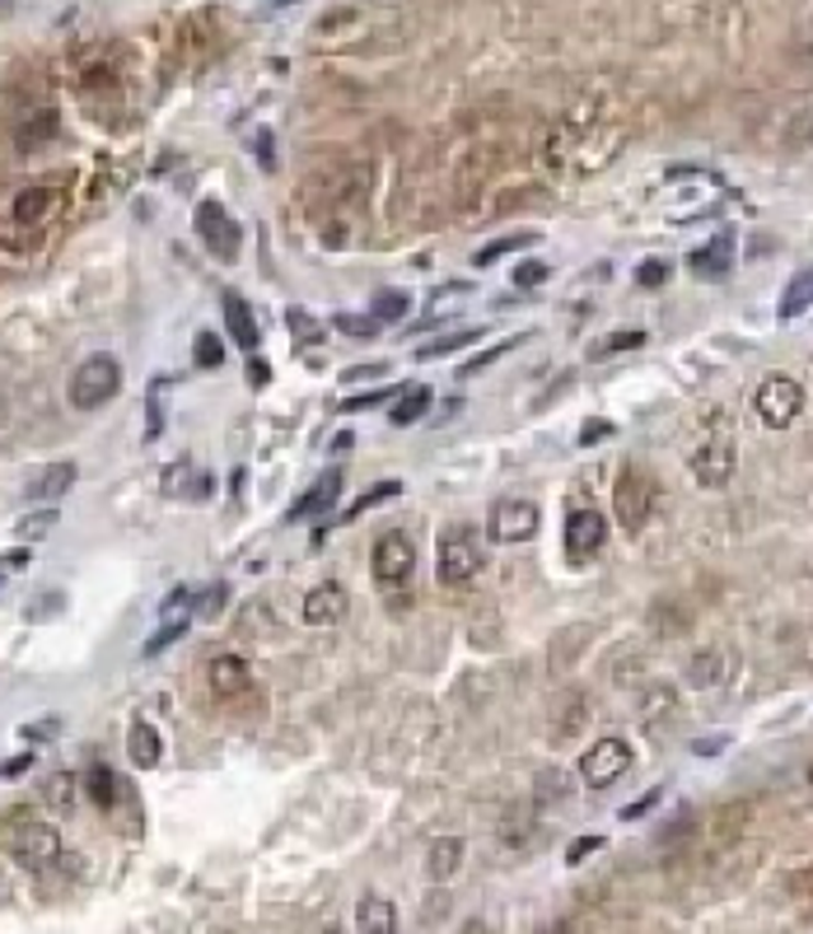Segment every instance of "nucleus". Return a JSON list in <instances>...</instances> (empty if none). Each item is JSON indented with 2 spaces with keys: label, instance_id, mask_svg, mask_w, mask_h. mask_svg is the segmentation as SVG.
Here are the masks:
<instances>
[{
  "label": "nucleus",
  "instance_id": "f257e3e1",
  "mask_svg": "<svg viewBox=\"0 0 813 934\" xmlns=\"http://www.w3.org/2000/svg\"><path fill=\"white\" fill-rule=\"evenodd\" d=\"M0 841L5 851L24 864V869H47L61 860V832L51 822H43L33 808H14L0 818Z\"/></svg>",
  "mask_w": 813,
  "mask_h": 934
},
{
  "label": "nucleus",
  "instance_id": "f03ea898",
  "mask_svg": "<svg viewBox=\"0 0 813 934\" xmlns=\"http://www.w3.org/2000/svg\"><path fill=\"white\" fill-rule=\"evenodd\" d=\"M487 565V542L468 524H454L440 533V584H473Z\"/></svg>",
  "mask_w": 813,
  "mask_h": 934
},
{
  "label": "nucleus",
  "instance_id": "7ed1b4c3",
  "mask_svg": "<svg viewBox=\"0 0 813 934\" xmlns=\"http://www.w3.org/2000/svg\"><path fill=\"white\" fill-rule=\"evenodd\" d=\"M123 393V365L113 355H90L80 360V370L71 374V407L76 411H98Z\"/></svg>",
  "mask_w": 813,
  "mask_h": 934
},
{
  "label": "nucleus",
  "instance_id": "20e7f679",
  "mask_svg": "<svg viewBox=\"0 0 813 934\" xmlns=\"http://www.w3.org/2000/svg\"><path fill=\"white\" fill-rule=\"evenodd\" d=\"M753 407H757V417H763L771 430H786L794 417L804 411V384L794 374H767L763 384H757L753 393Z\"/></svg>",
  "mask_w": 813,
  "mask_h": 934
},
{
  "label": "nucleus",
  "instance_id": "39448f33",
  "mask_svg": "<svg viewBox=\"0 0 813 934\" xmlns=\"http://www.w3.org/2000/svg\"><path fill=\"white\" fill-rule=\"evenodd\" d=\"M654 510V481L641 472V467H622L617 487H613V514L627 533H641L646 518Z\"/></svg>",
  "mask_w": 813,
  "mask_h": 934
},
{
  "label": "nucleus",
  "instance_id": "423d86ee",
  "mask_svg": "<svg viewBox=\"0 0 813 934\" xmlns=\"http://www.w3.org/2000/svg\"><path fill=\"white\" fill-rule=\"evenodd\" d=\"M370 565H374V580L384 584V589H397V584L411 580V570H417V547H411L407 533H384V538L374 542L370 551Z\"/></svg>",
  "mask_w": 813,
  "mask_h": 934
},
{
  "label": "nucleus",
  "instance_id": "0eeeda50",
  "mask_svg": "<svg viewBox=\"0 0 813 934\" xmlns=\"http://www.w3.org/2000/svg\"><path fill=\"white\" fill-rule=\"evenodd\" d=\"M603 542H608V524H603L599 510H576L566 518V533H561V547H566V561L570 565H590Z\"/></svg>",
  "mask_w": 813,
  "mask_h": 934
},
{
  "label": "nucleus",
  "instance_id": "6e6552de",
  "mask_svg": "<svg viewBox=\"0 0 813 934\" xmlns=\"http://www.w3.org/2000/svg\"><path fill=\"white\" fill-rule=\"evenodd\" d=\"M538 505L533 500H519V495H506V500H496L491 505V542H529L533 533H538Z\"/></svg>",
  "mask_w": 813,
  "mask_h": 934
},
{
  "label": "nucleus",
  "instance_id": "1a4fd4ad",
  "mask_svg": "<svg viewBox=\"0 0 813 934\" xmlns=\"http://www.w3.org/2000/svg\"><path fill=\"white\" fill-rule=\"evenodd\" d=\"M627 767H631L627 738H599L594 748L580 757V775H584V785L590 790H608L617 775H627Z\"/></svg>",
  "mask_w": 813,
  "mask_h": 934
},
{
  "label": "nucleus",
  "instance_id": "9d476101",
  "mask_svg": "<svg viewBox=\"0 0 813 934\" xmlns=\"http://www.w3.org/2000/svg\"><path fill=\"white\" fill-rule=\"evenodd\" d=\"M197 234H201L206 253L220 257V262H234L239 257V224L230 220V211H224L220 201H201L197 206Z\"/></svg>",
  "mask_w": 813,
  "mask_h": 934
},
{
  "label": "nucleus",
  "instance_id": "9b49d317",
  "mask_svg": "<svg viewBox=\"0 0 813 934\" xmlns=\"http://www.w3.org/2000/svg\"><path fill=\"white\" fill-rule=\"evenodd\" d=\"M206 682H211L216 701H224V705L253 697V668L239 659V654H216V659L206 664Z\"/></svg>",
  "mask_w": 813,
  "mask_h": 934
},
{
  "label": "nucleus",
  "instance_id": "f8f14e48",
  "mask_svg": "<svg viewBox=\"0 0 813 934\" xmlns=\"http://www.w3.org/2000/svg\"><path fill=\"white\" fill-rule=\"evenodd\" d=\"M193 612H197V594H193V589H173V594L164 598V608H160V631L146 640V654L169 650V640H178V635L187 631Z\"/></svg>",
  "mask_w": 813,
  "mask_h": 934
},
{
  "label": "nucleus",
  "instance_id": "ddd939ff",
  "mask_svg": "<svg viewBox=\"0 0 813 934\" xmlns=\"http://www.w3.org/2000/svg\"><path fill=\"white\" fill-rule=\"evenodd\" d=\"M692 477H697V487L716 491L724 481L734 477V444L730 440H706L697 454H692Z\"/></svg>",
  "mask_w": 813,
  "mask_h": 934
},
{
  "label": "nucleus",
  "instance_id": "4468645a",
  "mask_svg": "<svg viewBox=\"0 0 813 934\" xmlns=\"http://www.w3.org/2000/svg\"><path fill=\"white\" fill-rule=\"evenodd\" d=\"M76 477H80V467H76V463H47L43 472H33V477H28L24 495H28V500H38V505H57V500L76 487Z\"/></svg>",
  "mask_w": 813,
  "mask_h": 934
},
{
  "label": "nucleus",
  "instance_id": "2eb2a0df",
  "mask_svg": "<svg viewBox=\"0 0 813 934\" xmlns=\"http://www.w3.org/2000/svg\"><path fill=\"white\" fill-rule=\"evenodd\" d=\"M57 206H61L57 187H24V192L10 201V215H14V224H24V230H38L43 220L57 215Z\"/></svg>",
  "mask_w": 813,
  "mask_h": 934
},
{
  "label": "nucleus",
  "instance_id": "dca6fc26",
  "mask_svg": "<svg viewBox=\"0 0 813 934\" xmlns=\"http://www.w3.org/2000/svg\"><path fill=\"white\" fill-rule=\"evenodd\" d=\"M687 267L706 276V281H720V276H730L734 271V234H716L706 248L697 253H687Z\"/></svg>",
  "mask_w": 813,
  "mask_h": 934
},
{
  "label": "nucleus",
  "instance_id": "f3484780",
  "mask_svg": "<svg viewBox=\"0 0 813 934\" xmlns=\"http://www.w3.org/2000/svg\"><path fill=\"white\" fill-rule=\"evenodd\" d=\"M734 673V659H730V650H720V645H706L692 654V664H687V682L692 687H720L724 678Z\"/></svg>",
  "mask_w": 813,
  "mask_h": 934
},
{
  "label": "nucleus",
  "instance_id": "a211bd4d",
  "mask_svg": "<svg viewBox=\"0 0 813 934\" xmlns=\"http://www.w3.org/2000/svg\"><path fill=\"white\" fill-rule=\"evenodd\" d=\"M164 495L173 500H206L211 495V472L206 467H193V463H173L169 472H164Z\"/></svg>",
  "mask_w": 813,
  "mask_h": 934
},
{
  "label": "nucleus",
  "instance_id": "6ab92c4d",
  "mask_svg": "<svg viewBox=\"0 0 813 934\" xmlns=\"http://www.w3.org/2000/svg\"><path fill=\"white\" fill-rule=\"evenodd\" d=\"M300 612H304L309 627H333V621H341V612H346L341 584H318V589H309Z\"/></svg>",
  "mask_w": 813,
  "mask_h": 934
},
{
  "label": "nucleus",
  "instance_id": "aec40b11",
  "mask_svg": "<svg viewBox=\"0 0 813 934\" xmlns=\"http://www.w3.org/2000/svg\"><path fill=\"white\" fill-rule=\"evenodd\" d=\"M356 930L360 934H397V907L388 902V897L365 892L360 897V907H356Z\"/></svg>",
  "mask_w": 813,
  "mask_h": 934
},
{
  "label": "nucleus",
  "instance_id": "412c9836",
  "mask_svg": "<svg viewBox=\"0 0 813 934\" xmlns=\"http://www.w3.org/2000/svg\"><path fill=\"white\" fill-rule=\"evenodd\" d=\"M341 481H346L341 467H327V472L314 481V487L304 491L300 505L290 510V518H304V514H323V510H333V505H337V495H341Z\"/></svg>",
  "mask_w": 813,
  "mask_h": 934
},
{
  "label": "nucleus",
  "instance_id": "4be33fe9",
  "mask_svg": "<svg viewBox=\"0 0 813 934\" xmlns=\"http://www.w3.org/2000/svg\"><path fill=\"white\" fill-rule=\"evenodd\" d=\"M224 327H230V341L234 346H244V351L253 355L257 351V341H263V332H257V318H253V308L239 300V295H224Z\"/></svg>",
  "mask_w": 813,
  "mask_h": 934
},
{
  "label": "nucleus",
  "instance_id": "5701e85b",
  "mask_svg": "<svg viewBox=\"0 0 813 934\" xmlns=\"http://www.w3.org/2000/svg\"><path fill=\"white\" fill-rule=\"evenodd\" d=\"M160 752H164V743H160V734H154V724L136 720L131 729H127V757H131V767L150 771L154 762H160Z\"/></svg>",
  "mask_w": 813,
  "mask_h": 934
},
{
  "label": "nucleus",
  "instance_id": "b1692460",
  "mask_svg": "<svg viewBox=\"0 0 813 934\" xmlns=\"http://www.w3.org/2000/svg\"><path fill=\"white\" fill-rule=\"evenodd\" d=\"M458 864H463V841L458 837H440L435 845H430V860H426V869H430V878H454L458 874Z\"/></svg>",
  "mask_w": 813,
  "mask_h": 934
},
{
  "label": "nucleus",
  "instance_id": "393cba45",
  "mask_svg": "<svg viewBox=\"0 0 813 934\" xmlns=\"http://www.w3.org/2000/svg\"><path fill=\"white\" fill-rule=\"evenodd\" d=\"M426 407H430V388H426V384H417V388H407V393L393 402L388 421H393V425H417V421L426 417Z\"/></svg>",
  "mask_w": 813,
  "mask_h": 934
},
{
  "label": "nucleus",
  "instance_id": "a878e982",
  "mask_svg": "<svg viewBox=\"0 0 813 934\" xmlns=\"http://www.w3.org/2000/svg\"><path fill=\"white\" fill-rule=\"evenodd\" d=\"M538 238H543V234H506V238H491L487 248L473 253V262H477V267H491V262H500V257H510V253H519V248H533Z\"/></svg>",
  "mask_w": 813,
  "mask_h": 934
},
{
  "label": "nucleus",
  "instance_id": "bb28decb",
  "mask_svg": "<svg viewBox=\"0 0 813 934\" xmlns=\"http://www.w3.org/2000/svg\"><path fill=\"white\" fill-rule=\"evenodd\" d=\"M809 304H813V267L800 271V276H794V281L786 285V295H781V318H800Z\"/></svg>",
  "mask_w": 813,
  "mask_h": 934
},
{
  "label": "nucleus",
  "instance_id": "cd10ccee",
  "mask_svg": "<svg viewBox=\"0 0 813 934\" xmlns=\"http://www.w3.org/2000/svg\"><path fill=\"white\" fill-rule=\"evenodd\" d=\"M477 337H481V327H463V332H454V337H440V341L421 346V351H417V360H444V355L463 351V346H473Z\"/></svg>",
  "mask_w": 813,
  "mask_h": 934
},
{
  "label": "nucleus",
  "instance_id": "c85d7f7f",
  "mask_svg": "<svg viewBox=\"0 0 813 934\" xmlns=\"http://www.w3.org/2000/svg\"><path fill=\"white\" fill-rule=\"evenodd\" d=\"M84 785H90V799H94L98 808H113V804H117V775H113L108 767H90Z\"/></svg>",
  "mask_w": 813,
  "mask_h": 934
},
{
  "label": "nucleus",
  "instance_id": "c756f323",
  "mask_svg": "<svg viewBox=\"0 0 813 934\" xmlns=\"http://www.w3.org/2000/svg\"><path fill=\"white\" fill-rule=\"evenodd\" d=\"M397 495H403V481H379V487H370V491L351 505V518L365 514V510H374V505H388V500H397Z\"/></svg>",
  "mask_w": 813,
  "mask_h": 934
},
{
  "label": "nucleus",
  "instance_id": "7c9ffc66",
  "mask_svg": "<svg viewBox=\"0 0 813 934\" xmlns=\"http://www.w3.org/2000/svg\"><path fill=\"white\" fill-rule=\"evenodd\" d=\"M51 528H57V510H51V505L38 510V514H28V518H20V538L24 542H43Z\"/></svg>",
  "mask_w": 813,
  "mask_h": 934
},
{
  "label": "nucleus",
  "instance_id": "2f4dec72",
  "mask_svg": "<svg viewBox=\"0 0 813 934\" xmlns=\"http://www.w3.org/2000/svg\"><path fill=\"white\" fill-rule=\"evenodd\" d=\"M403 314H407V295H403V290H384V295L374 300L379 327H384V323H403Z\"/></svg>",
  "mask_w": 813,
  "mask_h": 934
},
{
  "label": "nucleus",
  "instance_id": "473e14b6",
  "mask_svg": "<svg viewBox=\"0 0 813 934\" xmlns=\"http://www.w3.org/2000/svg\"><path fill=\"white\" fill-rule=\"evenodd\" d=\"M51 131H57V113H38V117H28V127L20 131V145H24V150L43 145Z\"/></svg>",
  "mask_w": 813,
  "mask_h": 934
},
{
  "label": "nucleus",
  "instance_id": "72a5a7b5",
  "mask_svg": "<svg viewBox=\"0 0 813 934\" xmlns=\"http://www.w3.org/2000/svg\"><path fill=\"white\" fill-rule=\"evenodd\" d=\"M337 332H346V337H374L379 332V318L374 314H337Z\"/></svg>",
  "mask_w": 813,
  "mask_h": 934
},
{
  "label": "nucleus",
  "instance_id": "f704fd0d",
  "mask_svg": "<svg viewBox=\"0 0 813 934\" xmlns=\"http://www.w3.org/2000/svg\"><path fill=\"white\" fill-rule=\"evenodd\" d=\"M636 346H646V332H613L594 346V355H617V351H636Z\"/></svg>",
  "mask_w": 813,
  "mask_h": 934
},
{
  "label": "nucleus",
  "instance_id": "c9c22d12",
  "mask_svg": "<svg viewBox=\"0 0 813 934\" xmlns=\"http://www.w3.org/2000/svg\"><path fill=\"white\" fill-rule=\"evenodd\" d=\"M286 323H290V332H295L300 341H309V346H318V341H323V327H318L314 318H309V314H300V308H290Z\"/></svg>",
  "mask_w": 813,
  "mask_h": 934
},
{
  "label": "nucleus",
  "instance_id": "e433bc0d",
  "mask_svg": "<svg viewBox=\"0 0 813 934\" xmlns=\"http://www.w3.org/2000/svg\"><path fill=\"white\" fill-rule=\"evenodd\" d=\"M220 360H224L220 337H216V332H201V337H197V365H201V370H216Z\"/></svg>",
  "mask_w": 813,
  "mask_h": 934
},
{
  "label": "nucleus",
  "instance_id": "4c0bfd02",
  "mask_svg": "<svg viewBox=\"0 0 813 934\" xmlns=\"http://www.w3.org/2000/svg\"><path fill=\"white\" fill-rule=\"evenodd\" d=\"M71 790H76V775H51L47 781V804L51 808H71Z\"/></svg>",
  "mask_w": 813,
  "mask_h": 934
},
{
  "label": "nucleus",
  "instance_id": "58836bf2",
  "mask_svg": "<svg viewBox=\"0 0 813 934\" xmlns=\"http://www.w3.org/2000/svg\"><path fill=\"white\" fill-rule=\"evenodd\" d=\"M664 281H669V267L660 262V257H650V262L636 267V285H650L654 290V285H664Z\"/></svg>",
  "mask_w": 813,
  "mask_h": 934
},
{
  "label": "nucleus",
  "instance_id": "ea45409f",
  "mask_svg": "<svg viewBox=\"0 0 813 934\" xmlns=\"http://www.w3.org/2000/svg\"><path fill=\"white\" fill-rule=\"evenodd\" d=\"M407 388H379V393H360L346 402V411H365V407H379V402H388V397H403Z\"/></svg>",
  "mask_w": 813,
  "mask_h": 934
},
{
  "label": "nucleus",
  "instance_id": "a19ab883",
  "mask_svg": "<svg viewBox=\"0 0 813 934\" xmlns=\"http://www.w3.org/2000/svg\"><path fill=\"white\" fill-rule=\"evenodd\" d=\"M388 365L384 360H374V365H351V370H341V384H365V378H384Z\"/></svg>",
  "mask_w": 813,
  "mask_h": 934
},
{
  "label": "nucleus",
  "instance_id": "79ce46f5",
  "mask_svg": "<svg viewBox=\"0 0 813 934\" xmlns=\"http://www.w3.org/2000/svg\"><path fill=\"white\" fill-rule=\"evenodd\" d=\"M547 276H551V267H547V262H524V267L514 271V285H524V290H529V285H543Z\"/></svg>",
  "mask_w": 813,
  "mask_h": 934
},
{
  "label": "nucleus",
  "instance_id": "37998d69",
  "mask_svg": "<svg viewBox=\"0 0 813 934\" xmlns=\"http://www.w3.org/2000/svg\"><path fill=\"white\" fill-rule=\"evenodd\" d=\"M220 603H224V584H211L206 594H197V617H220Z\"/></svg>",
  "mask_w": 813,
  "mask_h": 934
},
{
  "label": "nucleus",
  "instance_id": "c03bdc74",
  "mask_svg": "<svg viewBox=\"0 0 813 934\" xmlns=\"http://www.w3.org/2000/svg\"><path fill=\"white\" fill-rule=\"evenodd\" d=\"M514 346H524V337H510L506 346H491V351H487V355H477V360H468V374H477V370H487V365H491V360H500V355H506V351H514Z\"/></svg>",
  "mask_w": 813,
  "mask_h": 934
},
{
  "label": "nucleus",
  "instance_id": "a18cd8bd",
  "mask_svg": "<svg viewBox=\"0 0 813 934\" xmlns=\"http://www.w3.org/2000/svg\"><path fill=\"white\" fill-rule=\"evenodd\" d=\"M790 892H794V897H800V902H804V907H813V864H809V869H804V874H794V878H790Z\"/></svg>",
  "mask_w": 813,
  "mask_h": 934
},
{
  "label": "nucleus",
  "instance_id": "49530a36",
  "mask_svg": "<svg viewBox=\"0 0 813 934\" xmlns=\"http://www.w3.org/2000/svg\"><path fill=\"white\" fill-rule=\"evenodd\" d=\"M599 845H603V837H580V841H576V845H570V851H566V860H570V864H580L584 855H594Z\"/></svg>",
  "mask_w": 813,
  "mask_h": 934
},
{
  "label": "nucleus",
  "instance_id": "de8ad7c7",
  "mask_svg": "<svg viewBox=\"0 0 813 934\" xmlns=\"http://www.w3.org/2000/svg\"><path fill=\"white\" fill-rule=\"evenodd\" d=\"M654 804H660V790H650L641 804H627V808H622V818H627V822H636V818H646V813H650Z\"/></svg>",
  "mask_w": 813,
  "mask_h": 934
},
{
  "label": "nucleus",
  "instance_id": "09e8293b",
  "mask_svg": "<svg viewBox=\"0 0 813 934\" xmlns=\"http://www.w3.org/2000/svg\"><path fill=\"white\" fill-rule=\"evenodd\" d=\"M603 435H613V425L608 421H590V425L580 430V444H599Z\"/></svg>",
  "mask_w": 813,
  "mask_h": 934
},
{
  "label": "nucleus",
  "instance_id": "8fccbe9b",
  "mask_svg": "<svg viewBox=\"0 0 813 934\" xmlns=\"http://www.w3.org/2000/svg\"><path fill=\"white\" fill-rule=\"evenodd\" d=\"M267 378H271V370L253 355V360H248V384H253V388H267Z\"/></svg>",
  "mask_w": 813,
  "mask_h": 934
},
{
  "label": "nucleus",
  "instance_id": "3c124183",
  "mask_svg": "<svg viewBox=\"0 0 813 934\" xmlns=\"http://www.w3.org/2000/svg\"><path fill=\"white\" fill-rule=\"evenodd\" d=\"M720 748H724V738H701L697 743V752H720Z\"/></svg>",
  "mask_w": 813,
  "mask_h": 934
},
{
  "label": "nucleus",
  "instance_id": "603ef678",
  "mask_svg": "<svg viewBox=\"0 0 813 934\" xmlns=\"http://www.w3.org/2000/svg\"><path fill=\"white\" fill-rule=\"evenodd\" d=\"M538 934H580L576 925H547V930H538Z\"/></svg>",
  "mask_w": 813,
  "mask_h": 934
},
{
  "label": "nucleus",
  "instance_id": "864d4df0",
  "mask_svg": "<svg viewBox=\"0 0 813 934\" xmlns=\"http://www.w3.org/2000/svg\"><path fill=\"white\" fill-rule=\"evenodd\" d=\"M10 421V402H5V393H0V425Z\"/></svg>",
  "mask_w": 813,
  "mask_h": 934
},
{
  "label": "nucleus",
  "instance_id": "5fc2aeb1",
  "mask_svg": "<svg viewBox=\"0 0 813 934\" xmlns=\"http://www.w3.org/2000/svg\"><path fill=\"white\" fill-rule=\"evenodd\" d=\"M286 5H295V0H271V10H286Z\"/></svg>",
  "mask_w": 813,
  "mask_h": 934
},
{
  "label": "nucleus",
  "instance_id": "6e6d98bb",
  "mask_svg": "<svg viewBox=\"0 0 813 934\" xmlns=\"http://www.w3.org/2000/svg\"><path fill=\"white\" fill-rule=\"evenodd\" d=\"M809 790H813V762H809Z\"/></svg>",
  "mask_w": 813,
  "mask_h": 934
},
{
  "label": "nucleus",
  "instance_id": "4d7b16f0",
  "mask_svg": "<svg viewBox=\"0 0 813 934\" xmlns=\"http://www.w3.org/2000/svg\"><path fill=\"white\" fill-rule=\"evenodd\" d=\"M323 934H341V930H323Z\"/></svg>",
  "mask_w": 813,
  "mask_h": 934
}]
</instances>
